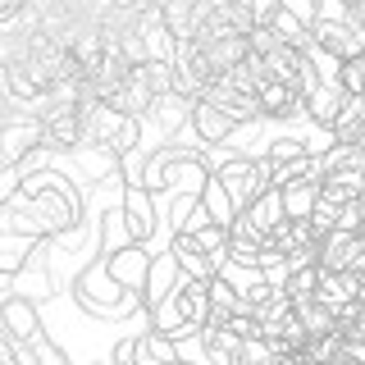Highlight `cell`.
<instances>
[{
	"label": "cell",
	"instance_id": "obj_1",
	"mask_svg": "<svg viewBox=\"0 0 365 365\" xmlns=\"http://www.w3.org/2000/svg\"><path fill=\"white\" fill-rule=\"evenodd\" d=\"M210 315H215V306H210V288H205V279H182L178 288L151 311V324L182 342V338L201 334V329L210 324Z\"/></svg>",
	"mask_w": 365,
	"mask_h": 365
},
{
	"label": "cell",
	"instance_id": "obj_2",
	"mask_svg": "<svg viewBox=\"0 0 365 365\" xmlns=\"http://www.w3.org/2000/svg\"><path fill=\"white\" fill-rule=\"evenodd\" d=\"M73 297H78V306H87L91 315H123V311H142V297L128 292V288H119V279L110 274L106 256H96L91 265L78 269V279H73Z\"/></svg>",
	"mask_w": 365,
	"mask_h": 365
},
{
	"label": "cell",
	"instance_id": "obj_3",
	"mask_svg": "<svg viewBox=\"0 0 365 365\" xmlns=\"http://www.w3.org/2000/svg\"><path fill=\"white\" fill-rule=\"evenodd\" d=\"M215 178L233 192L237 210H247V205L256 201L265 187H274V165H269L265 155H260V160L256 155H237V160H224V165L215 169Z\"/></svg>",
	"mask_w": 365,
	"mask_h": 365
},
{
	"label": "cell",
	"instance_id": "obj_4",
	"mask_svg": "<svg viewBox=\"0 0 365 365\" xmlns=\"http://www.w3.org/2000/svg\"><path fill=\"white\" fill-rule=\"evenodd\" d=\"M37 123H41V151H78V146H87L78 106H37Z\"/></svg>",
	"mask_w": 365,
	"mask_h": 365
},
{
	"label": "cell",
	"instance_id": "obj_5",
	"mask_svg": "<svg viewBox=\"0 0 365 365\" xmlns=\"http://www.w3.org/2000/svg\"><path fill=\"white\" fill-rule=\"evenodd\" d=\"M311 37H315V51H324L329 60H338V64L365 55V23H356V19L311 23Z\"/></svg>",
	"mask_w": 365,
	"mask_h": 365
},
{
	"label": "cell",
	"instance_id": "obj_6",
	"mask_svg": "<svg viewBox=\"0 0 365 365\" xmlns=\"http://www.w3.org/2000/svg\"><path fill=\"white\" fill-rule=\"evenodd\" d=\"M319 269L334 274H365V233H347V228H334L329 237H319Z\"/></svg>",
	"mask_w": 365,
	"mask_h": 365
},
{
	"label": "cell",
	"instance_id": "obj_7",
	"mask_svg": "<svg viewBox=\"0 0 365 365\" xmlns=\"http://www.w3.org/2000/svg\"><path fill=\"white\" fill-rule=\"evenodd\" d=\"M155 101H160V87H155L151 68H146V64H133L128 78L119 83V91H114L110 106L119 110V114H128V119H146V114L155 110Z\"/></svg>",
	"mask_w": 365,
	"mask_h": 365
},
{
	"label": "cell",
	"instance_id": "obj_8",
	"mask_svg": "<svg viewBox=\"0 0 365 365\" xmlns=\"http://www.w3.org/2000/svg\"><path fill=\"white\" fill-rule=\"evenodd\" d=\"M32 151H41L37 114H23V119H5V123H0V169H19Z\"/></svg>",
	"mask_w": 365,
	"mask_h": 365
},
{
	"label": "cell",
	"instance_id": "obj_9",
	"mask_svg": "<svg viewBox=\"0 0 365 365\" xmlns=\"http://www.w3.org/2000/svg\"><path fill=\"white\" fill-rule=\"evenodd\" d=\"M192 46L201 51L210 78H224V73H233L237 64L251 60V41L242 37V32H220V37H205V41H192Z\"/></svg>",
	"mask_w": 365,
	"mask_h": 365
},
{
	"label": "cell",
	"instance_id": "obj_10",
	"mask_svg": "<svg viewBox=\"0 0 365 365\" xmlns=\"http://www.w3.org/2000/svg\"><path fill=\"white\" fill-rule=\"evenodd\" d=\"M0 329H5L19 347H37L46 338L41 319H37V302H28V297H19V292H9L5 302H0Z\"/></svg>",
	"mask_w": 365,
	"mask_h": 365
},
{
	"label": "cell",
	"instance_id": "obj_11",
	"mask_svg": "<svg viewBox=\"0 0 365 365\" xmlns=\"http://www.w3.org/2000/svg\"><path fill=\"white\" fill-rule=\"evenodd\" d=\"M256 101H260V110H265V119H279V123L306 119V96L297 87L279 83V78H265V83L256 87Z\"/></svg>",
	"mask_w": 365,
	"mask_h": 365
},
{
	"label": "cell",
	"instance_id": "obj_12",
	"mask_svg": "<svg viewBox=\"0 0 365 365\" xmlns=\"http://www.w3.org/2000/svg\"><path fill=\"white\" fill-rule=\"evenodd\" d=\"M210 182V169L201 165L192 151H174L169 160V174H165V192H174V197H187V201H201V187Z\"/></svg>",
	"mask_w": 365,
	"mask_h": 365
},
{
	"label": "cell",
	"instance_id": "obj_13",
	"mask_svg": "<svg viewBox=\"0 0 365 365\" xmlns=\"http://www.w3.org/2000/svg\"><path fill=\"white\" fill-rule=\"evenodd\" d=\"M347 91H342L338 78H319V83L306 91V123H319V128H334L338 114L347 110Z\"/></svg>",
	"mask_w": 365,
	"mask_h": 365
},
{
	"label": "cell",
	"instance_id": "obj_14",
	"mask_svg": "<svg viewBox=\"0 0 365 365\" xmlns=\"http://www.w3.org/2000/svg\"><path fill=\"white\" fill-rule=\"evenodd\" d=\"M205 96H210L215 106H220V110L228 114V119L237 123V128H242V123H265V110H260L256 91H237L233 83H224V78H215Z\"/></svg>",
	"mask_w": 365,
	"mask_h": 365
},
{
	"label": "cell",
	"instance_id": "obj_15",
	"mask_svg": "<svg viewBox=\"0 0 365 365\" xmlns=\"http://www.w3.org/2000/svg\"><path fill=\"white\" fill-rule=\"evenodd\" d=\"M151 251H146L142 242H133V247H123V251H110L106 256V265H110V274L119 279V288H128V292H137L142 297V288H146V274H151Z\"/></svg>",
	"mask_w": 365,
	"mask_h": 365
},
{
	"label": "cell",
	"instance_id": "obj_16",
	"mask_svg": "<svg viewBox=\"0 0 365 365\" xmlns=\"http://www.w3.org/2000/svg\"><path fill=\"white\" fill-rule=\"evenodd\" d=\"M169 256L178 260L182 279H215V274L224 269L220 260H215L210 251H201V242H197V237H192V233H182V228H178L174 237H169Z\"/></svg>",
	"mask_w": 365,
	"mask_h": 365
},
{
	"label": "cell",
	"instance_id": "obj_17",
	"mask_svg": "<svg viewBox=\"0 0 365 365\" xmlns=\"http://www.w3.org/2000/svg\"><path fill=\"white\" fill-rule=\"evenodd\" d=\"M319 197L347 205V201H365V169L361 165H329L319 178Z\"/></svg>",
	"mask_w": 365,
	"mask_h": 365
},
{
	"label": "cell",
	"instance_id": "obj_18",
	"mask_svg": "<svg viewBox=\"0 0 365 365\" xmlns=\"http://www.w3.org/2000/svg\"><path fill=\"white\" fill-rule=\"evenodd\" d=\"M119 210H123V220H128V228H133L137 242H146V237L155 233V201H151V187L128 182V187H123V197H119Z\"/></svg>",
	"mask_w": 365,
	"mask_h": 365
},
{
	"label": "cell",
	"instance_id": "obj_19",
	"mask_svg": "<svg viewBox=\"0 0 365 365\" xmlns=\"http://www.w3.org/2000/svg\"><path fill=\"white\" fill-rule=\"evenodd\" d=\"M178 283H182V269H178V260L169 256V247H165V251H160V256L151 260V274H146V288H142V311L151 315L155 306H160L169 292L178 288Z\"/></svg>",
	"mask_w": 365,
	"mask_h": 365
},
{
	"label": "cell",
	"instance_id": "obj_20",
	"mask_svg": "<svg viewBox=\"0 0 365 365\" xmlns=\"http://www.w3.org/2000/svg\"><path fill=\"white\" fill-rule=\"evenodd\" d=\"M197 342H201V365H237L242 338H237L233 329H224L220 319H210V324L197 334Z\"/></svg>",
	"mask_w": 365,
	"mask_h": 365
},
{
	"label": "cell",
	"instance_id": "obj_21",
	"mask_svg": "<svg viewBox=\"0 0 365 365\" xmlns=\"http://www.w3.org/2000/svg\"><path fill=\"white\" fill-rule=\"evenodd\" d=\"M233 128H237V123L228 119V114H224L220 106H215L210 96L192 101V133H197V137H201L205 146H220V142H224V137L233 133Z\"/></svg>",
	"mask_w": 365,
	"mask_h": 365
},
{
	"label": "cell",
	"instance_id": "obj_22",
	"mask_svg": "<svg viewBox=\"0 0 365 365\" xmlns=\"http://www.w3.org/2000/svg\"><path fill=\"white\" fill-rule=\"evenodd\" d=\"M315 302H324L334 315H342L351 302H361V279H356V274L319 269V292H315Z\"/></svg>",
	"mask_w": 365,
	"mask_h": 365
},
{
	"label": "cell",
	"instance_id": "obj_23",
	"mask_svg": "<svg viewBox=\"0 0 365 365\" xmlns=\"http://www.w3.org/2000/svg\"><path fill=\"white\" fill-rule=\"evenodd\" d=\"M133 356H137V365H178L182 361L178 356V338H169L165 329H155V324L133 338Z\"/></svg>",
	"mask_w": 365,
	"mask_h": 365
},
{
	"label": "cell",
	"instance_id": "obj_24",
	"mask_svg": "<svg viewBox=\"0 0 365 365\" xmlns=\"http://www.w3.org/2000/svg\"><path fill=\"white\" fill-rule=\"evenodd\" d=\"M265 338H269L279 351H306V342H311V329L302 324L297 306H288L279 319H269V324H265Z\"/></svg>",
	"mask_w": 365,
	"mask_h": 365
},
{
	"label": "cell",
	"instance_id": "obj_25",
	"mask_svg": "<svg viewBox=\"0 0 365 365\" xmlns=\"http://www.w3.org/2000/svg\"><path fill=\"white\" fill-rule=\"evenodd\" d=\"M279 292L288 297L292 306L315 302V292H319V265H315V260H306V265H292V269L279 279Z\"/></svg>",
	"mask_w": 365,
	"mask_h": 365
},
{
	"label": "cell",
	"instance_id": "obj_26",
	"mask_svg": "<svg viewBox=\"0 0 365 365\" xmlns=\"http://www.w3.org/2000/svg\"><path fill=\"white\" fill-rule=\"evenodd\" d=\"M146 123H155L165 137H174L182 123H192V101H182V96H174V91H169V96L155 101V110L146 114Z\"/></svg>",
	"mask_w": 365,
	"mask_h": 365
},
{
	"label": "cell",
	"instance_id": "obj_27",
	"mask_svg": "<svg viewBox=\"0 0 365 365\" xmlns=\"http://www.w3.org/2000/svg\"><path fill=\"white\" fill-rule=\"evenodd\" d=\"M283 192V210H288V220H311L315 205H319V178H302V182H288Z\"/></svg>",
	"mask_w": 365,
	"mask_h": 365
},
{
	"label": "cell",
	"instance_id": "obj_28",
	"mask_svg": "<svg viewBox=\"0 0 365 365\" xmlns=\"http://www.w3.org/2000/svg\"><path fill=\"white\" fill-rule=\"evenodd\" d=\"M32 256H37V237L5 233V228H0V274H9V279H14V274L28 265Z\"/></svg>",
	"mask_w": 365,
	"mask_h": 365
},
{
	"label": "cell",
	"instance_id": "obj_29",
	"mask_svg": "<svg viewBox=\"0 0 365 365\" xmlns=\"http://www.w3.org/2000/svg\"><path fill=\"white\" fill-rule=\"evenodd\" d=\"M14 292L19 297H28V302H46V297H55V279H51V269L46 265H23L19 274H14Z\"/></svg>",
	"mask_w": 365,
	"mask_h": 365
},
{
	"label": "cell",
	"instance_id": "obj_30",
	"mask_svg": "<svg viewBox=\"0 0 365 365\" xmlns=\"http://www.w3.org/2000/svg\"><path fill=\"white\" fill-rule=\"evenodd\" d=\"M201 205H205V215H210L215 224H233V220H237V201H233V192H228L215 174H210V182L201 187Z\"/></svg>",
	"mask_w": 365,
	"mask_h": 365
},
{
	"label": "cell",
	"instance_id": "obj_31",
	"mask_svg": "<svg viewBox=\"0 0 365 365\" xmlns=\"http://www.w3.org/2000/svg\"><path fill=\"white\" fill-rule=\"evenodd\" d=\"M242 215H251V220L265 228V233H274V228L288 220V210H283V192H279V187H265V192H260V197L251 201Z\"/></svg>",
	"mask_w": 365,
	"mask_h": 365
},
{
	"label": "cell",
	"instance_id": "obj_32",
	"mask_svg": "<svg viewBox=\"0 0 365 365\" xmlns=\"http://www.w3.org/2000/svg\"><path fill=\"white\" fill-rule=\"evenodd\" d=\"M269 23H274V28H279V37L283 41H288V46H302V51H315V37H311V23H306V19H297L292 14V9H274V14H269Z\"/></svg>",
	"mask_w": 365,
	"mask_h": 365
},
{
	"label": "cell",
	"instance_id": "obj_33",
	"mask_svg": "<svg viewBox=\"0 0 365 365\" xmlns=\"http://www.w3.org/2000/svg\"><path fill=\"white\" fill-rule=\"evenodd\" d=\"M178 151V142H165V146H155V151H146V165H142V187H151V192H165V174H169V160H174Z\"/></svg>",
	"mask_w": 365,
	"mask_h": 365
},
{
	"label": "cell",
	"instance_id": "obj_34",
	"mask_svg": "<svg viewBox=\"0 0 365 365\" xmlns=\"http://www.w3.org/2000/svg\"><path fill=\"white\" fill-rule=\"evenodd\" d=\"M205 288H210V306H215L210 319H224L228 311H237V306H242V292H237V283L228 279L224 269L215 274V279H205Z\"/></svg>",
	"mask_w": 365,
	"mask_h": 365
},
{
	"label": "cell",
	"instance_id": "obj_35",
	"mask_svg": "<svg viewBox=\"0 0 365 365\" xmlns=\"http://www.w3.org/2000/svg\"><path fill=\"white\" fill-rule=\"evenodd\" d=\"M137 237H133V228L128 220H123V210H106V220H101V256H110V251H123V247H133Z\"/></svg>",
	"mask_w": 365,
	"mask_h": 365
},
{
	"label": "cell",
	"instance_id": "obj_36",
	"mask_svg": "<svg viewBox=\"0 0 365 365\" xmlns=\"http://www.w3.org/2000/svg\"><path fill=\"white\" fill-rule=\"evenodd\" d=\"M297 315H302V324L311 329V338L315 334H334V329H338V315L329 311L324 302H302V306H297Z\"/></svg>",
	"mask_w": 365,
	"mask_h": 365
},
{
	"label": "cell",
	"instance_id": "obj_37",
	"mask_svg": "<svg viewBox=\"0 0 365 365\" xmlns=\"http://www.w3.org/2000/svg\"><path fill=\"white\" fill-rule=\"evenodd\" d=\"M224 329H233L237 338L242 342H251V338H265V319H260L256 311H242V306H237V311H228L224 319H220Z\"/></svg>",
	"mask_w": 365,
	"mask_h": 365
},
{
	"label": "cell",
	"instance_id": "obj_38",
	"mask_svg": "<svg viewBox=\"0 0 365 365\" xmlns=\"http://www.w3.org/2000/svg\"><path fill=\"white\" fill-rule=\"evenodd\" d=\"M274 297H279V283H274L269 274H256V279L242 288V311H260V306H269Z\"/></svg>",
	"mask_w": 365,
	"mask_h": 365
},
{
	"label": "cell",
	"instance_id": "obj_39",
	"mask_svg": "<svg viewBox=\"0 0 365 365\" xmlns=\"http://www.w3.org/2000/svg\"><path fill=\"white\" fill-rule=\"evenodd\" d=\"M338 83H342V91H347L351 101H365V55L338 64Z\"/></svg>",
	"mask_w": 365,
	"mask_h": 365
},
{
	"label": "cell",
	"instance_id": "obj_40",
	"mask_svg": "<svg viewBox=\"0 0 365 365\" xmlns=\"http://www.w3.org/2000/svg\"><path fill=\"white\" fill-rule=\"evenodd\" d=\"M302 155H311V151H306V142H302V133L274 137V142H269V151H265L269 165H288V160H302Z\"/></svg>",
	"mask_w": 365,
	"mask_h": 365
},
{
	"label": "cell",
	"instance_id": "obj_41",
	"mask_svg": "<svg viewBox=\"0 0 365 365\" xmlns=\"http://www.w3.org/2000/svg\"><path fill=\"white\" fill-rule=\"evenodd\" d=\"M237 365H279V347H274L269 338H251V342H242V351H237Z\"/></svg>",
	"mask_w": 365,
	"mask_h": 365
},
{
	"label": "cell",
	"instance_id": "obj_42",
	"mask_svg": "<svg viewBox=\"0 0 365 365\" xmlns=\"http://www.w3.org/2000/svg\"><path fill=\"white\" fill-rule=\"evenodd\" d=\"M247 41H251V55H256V60H265V55H274L283 46V37H279V28H274V23H260Z\"/></svg>",
	"mask_w": 365,
	"mask_h": 365
},
{
	"label": "cell",
	"instance_id": "obj_43",
	"mask_svg": "<svg viewBox=\"0 0 365 365\" xmlns=\"http://www.w3.org/2000/svg\"><path fill=\"white\" fill-rule=\"evenodd\" d=\"M23 178H28V174H19V169H0V210H5V205L19 197Z\"/></svg>",
	"mask_w": 365,
	"mask_h": 365
},
{
	"label": "cell",
	"instance_id": "obj_44",
	"mask_svg": "<svg viewBox=\"0 0 365 365\" xmlns=\"http://www.w3.org/2000/svg\"><path fill=\"white\" fill-rule=\"evenodd\" d=\"M178 365H187V361H178Z\"/></svg>",
	"mask_w": 365,
	"mask_h": 365
}]
</instances>
